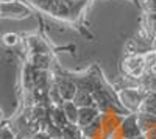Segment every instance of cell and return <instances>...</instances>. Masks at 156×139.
<instances>
[{"mask_svg":"<svg viewBox=\"0 0 156 139\" xmlns=\"http://www.w3.org/2000/svg\"><path fill=\"white\" fill-rule=\"evenodd\" d=\"M119 69H120L122 77H128L137 81L148 70L147 55H125L120 59Z\"/></svg>","mask_w":156,"mask_h":139,"instance_id":"cell-1","label":"cell"},{"mask_svg":"<svg viewBox=\"0 0 156 139\" xmlns=\"http://www.w3.org/2000/svg\"><path fill=\"white\" fill-rule=\"evenodd\" d=\"M115 91H117V97H119L120 106L128 112H139L142 102H144L145 97L148 95V92L144 91L139 86L119 87V89H115Z\"/></svg>","mask_w":156,"mask_h":139,"instance_id":"cell-2","label":"cell"},{"mask_svg":"<svg viewBox=\"0 0 156 139\" xmlns=\"http://www.w3.org/2000/svg\"><path fill=\"white\" fill-rule=\"evenodd\" d=\"M31 14H36V11L28 3H25L23 0H14V2L0 3V16H2V19L22 20V19L30 17Z\"/></svg>","mask_w":156,"mask_h":139,"instance_id":"cell-3","label":"cell"},{"mask_svg":"<svg viewBox=\"0 0 156 139\" xmlns=\"http://www.w3.org/2000/svg\"><path fill=\"white\" fill-rule=\"evenodd\" d=\"M119 133L123 139H133L142 134L139 122H137V112H129V114L123 116L119 127Z\"/></svg>","mask_w":156,"mask_h":139,"instance_id":"cell-4","label":"cell"},{"mask_svg":"<svg viewBox=\"0 0 156 139\" xmlns=\"http://www.w3.org/2000/svg\"><path fill=\"white\" fill-rule=\"evenodd\" d=\"M100 109L97 106H86V108H80V117H78V127L81 130L89 127L92 122H95L100 117Z\"/></svg>","mask_w":156,"mask_h":139,"instance_id":"cell-5","label":"cell"},{"mask_svg":"<svg viewBox=\"0 0 156 139\" xmlns=\"http://www.w3.org/2000/svg\"><path fill=\"white\" fill-rule=\"evenodd\" d=\"M140 30L148 34L151 39L156 37V14L151 12H142L140 16Z\"/></svg>","mask_w":156,"mask_h":139,"instance_id":"cell-6","label":"cell"},{"mask_svg":"<svg viewBox=\"0 0 156 139\" xmlns=\"http://www.w3.org/2000/svg\"><path fill=\"white\" fill-rule=\"evenodd\" d=\"M48 117L51 119V122H53L55 125H58L61 130H64L69 125V120H67V117H66V114H64L61 106L50 105L48 106Z\"/></svg>","mask_w":156,"mask_h":139,"instance_id":"cell-7","label":"cell"},{"mask_svg":"<svg viewBox=\"0 0 156 139\" xmlns=\"http://www.w3.org/2000/svg\"><path fill=\"white\" fill-rule=\"evenodd\" d=\"M72 102L78 106V108H86V106H95V100H94V95L92 92H89L83 87H78V91L73 97Z\"/></svg>","mask_w":156,"mask_h":139,"instance_id":"cell-8","label":"cell"},{"mask_svg":"<svg viewBox=\"0 0 156 139\" xmlns=\"http://www.w3.org/2000/svg\"><path fill=\"white\" fill-rule=\"evenodd\" d=\"M64 114H66L69 123L72 125H78V117H80V108H78L73 102H64L61 105Z\"/></svg>","mask_w":156,"mask_h":139,"instance_id":"cell-9","label":"cell"},{"mask_svg":"<svg viewBox=\"0 0 156 139\" xmlns=\"http://www.w3.org/2000/svg\"><path fill=\"white\" fill-rule=\"evenodd\" d=\"M139 112H142V114H150V116L156 117V92H150L145 97V100L142 102V105L139 108Z\"/></svg>","mask_w":156,"mask_h":139,"instance_id":"cell-10","label":"cell"},{"mask_svg":"<svg viewBox=\"0 0 156 139\" xmlns=\"http://www.w3.org/2000/svg\"><path fill=\"white\" fill-rule=\"evenodd\" d=\"M2 42L6 48H14V47H19L22 44V36H19L17 33L9 31V33H5L2 36Z\"/></svg>","mask_w":156,"mask_h":139,"instance_id":"cell-11","label":"cell"},{"mask_svg":"<svg viewBox=\"0 0 156 139\" xmlns=\"http://www.w3.org/2000/svg\"><path fill=\"white\" fill-rule=\"evenodd\" d=\"M0 139H17L16 131L11 128V125L5 120L2 125V131H0Z\"/></svg>","mask_w":156,"mask_h":139,"instance_id":"cell-12","label":"cell"},{"mask_svg":"<svg viewBox=\"0 0 156 139\" xmlns=\"http://www.w3.org/2000/svg\"><path fill=\"white\" fill-rule=\"evenodd\" d=\"M139 8L142 9V12H151V14H156V0H140Z\"/></svg>","mask_w":156,"mask_h":139,"instance_id":"cell-13","label":"cell"},{"mask_svg":"<svg viewBox=\"0 0 156 139\" xmlns=\"http://www.w3.org/2000/svg\"><path fill=\"white\" fill-rule=\"evenodd\" d=\"M31 139H51V136L45 131V130H39V131H36L33 136H31Z\"/></svg>","mask_w":156,"mask_h":139,"instance_id":"cell-14","label":"cell"},{"mask_svg":"<svg viewBox=\"0 0 156 139\" xmlns=\"http://www.w3.org/2000/svg\"><path fill=\"white\" fill-rule=\"evenodd\" d=\"M148 72L156 77V61H154V62H151V64L148 66Z\"/></svg>","mask_w":156,"mask_h":139,"instance_id":"cell-15","label":"cell"},{"mask_svg":"<svg viewBox=\"0 0 156 139\" xmlns=\"http://www.w3.org/2000/svg\"><path fill=\"white\" fill-rule=\"evenodd\" d=\"M133 139H145V136H144V134H140V136H137V137H133Z\"/></svg>","mask_w":156,"mask_h":139,"instance_id":"cell-16","label":"cell"},{"mask_svg":"<svg viewBox=\"0 0 156 139\" xmlns=\"http://www.w3.org/2000/svg\"><path fill=\"white\" fill-rule=\"evenodd\" d=\"M2 3H5V2H14V0H0Z\"/></svg>","mask_w":156,"mask_h":139,"instance_id":"cell-17","label":"cell"},{"mask_svg":"<svg viewBox=\"0 0 156 139\" xmlns=\"http://www.w3.org/2000/svg\"><path fill=\"white\" fill-rule=\"evenodd\" d=\"M53 139H64V136H59V137H53Z\"/></svg>","mask_w":156,"mask_h":139,"instance_id":"cell-18","label":"cell"}]
</instances>
